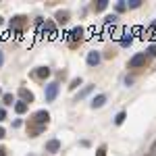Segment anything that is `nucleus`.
<instances>
[{
    "instance_id": "nucleus-1",
    "label": "nucleus",
    "mask_w": 156,
    "mask_h": 156,
    "mask_svg": "<svg viewBox=\"0 0 156 156\" xmlns=\"http://www.w3.org/2000/svg\"><path fill=\"white\" fill-rule=\"evenodd\" d=\"M58 96V83H50V85H46V100L48 102H52L54 98Z\"/></svg>"
},
{
    "instance_id": "nucleus-2",
    "label": "nucleus",
    "mask_w": 156,
    "mask_h": 156,
    "mask_svg": "<svg viewBox=\"0 0 156 156\" xmlns=\"http://www.w3.org/2000/svg\"><path fill=\"white\" fill-rule=\"evenodd\" d=\"M142 65H146V52L144 54H135V56L129 60V67H133V69H137V67H142Z\"/></svg>"
},
{
    "instance_id": "nucleus-3",
    "label": "nucleus",
    "mask_w": 156,
    "mask_h": 156,
    "mask_svg": "<svg viewBox=\"0 0 156 156\" xmlns=\"http://www.w3.org/2000/svg\"><path fill=\"white\" fill-rule=\"evenodd\" d=\"M48 119H50V115L46 112V110H37L36 115H34V121H36V123H40V125H46V123H48Z\"/></svg>"
},
{
    "instance_id": "nucleus-4",
    "label": "nucleus",
    "mask_w": 156,
    "mask_h": 156,
    "mask_svg": "<svg viewBox=\"0 0 156 156\" xmlns=\"http://www.w3.org/2000/svg\"><path fill=\"white\" fill-rule=\"evenodd\" d=\"M87 65H90V67H98V65H100V52L92 50V52L87 54Z\"/></svg>"
},
{
    "instance_id": "nucleus-5",
    "label": "nucleus",
    "mask_w": 156,
    "mask_h": 156,
    "mask_svg": "<svg viewBox=\"0 0 156 156\" xmlns=\"http://www.w3.org/2000/svg\"><path fill=\"white\" fill-rule=\"evenodd\" d=\"M58 150H60L58 140H50L48 144H46V152H50V154H54V152H58Z\"/></svg>"
},
{
    "instance_id": "nucleus-6",
    "label": "nucleus",
    "mask_w": 156,
    "mask_h": 156,
    "mask_svg": "<svg viewBox=\"0 0 156 156\" xmlns=\"http://www.w3.org/2000/svg\"><path fill=\"white\" fill-rule=\"evenodd\" d=\"M19 96L23 98V102H34V94L27 87H19Z\"/></svg>"
},
{
    "instance_id": "nucleus-7",
    "label": "nucleus",
    "mask_w": 156,
    "mask_h": 156,
    "mask_svg": "<svg viewBox=\"0 0 156 156\" xmlns=\"http://www.w3.org/2000/svg\"><path fill=\"white\" fill-rule=\"evenodd\" d=\"M104 102H106V96H104V94H98V96L92 100V108H102Z\"/></svg>"
},
{
    "instance_id": "nucleus-8",
    "label": "nucleus",
    "mask_w": 156,
    "mask_h": 156,
    "mask_svg": "<svg viewBox=\"0 0 156 156\" xmlns=\"http://www.w3.org/2000/svg\"><path fill=\"white\" fill-rule=\"evenodd\" d=\"M69 36H71V37H69L71 42H77V40H81V37H83V29H81V27H75Z\"/></svg>"
},
{
    "instance_id": "nucleus-9",
    "label": "nucleus",
    "mask_w": 156,
    "mask_h": 156,
    "mask_svg": "<svg viewBox=\"0 0 156 156\" xmlns=\"http://www.w3.org/2000/svg\"><path fill=\"white\" fill-rule=\"evenodd\" d=\"M48 75H50V69H48V67H40V69L36 71V77H40V79H46Z\"/></svg>"
},
{
    "instance_id": "nucleus-10",
    "label": "nucleus",
    "mask_w": 156,
    "mask_h": 156,
    "mask_svg": "<svg viewBox=\"0 0 156 156\" xmlns=\"http://www.w3.org/2000/svg\"><path fill=\"white\" fill-rule=\"evenodd\" d=\"M56 21H58L60 25H65L67 21H69V12H62V11L56 12Z\"/></svg>"
},
{
    "instance_id": "nucleus-11",
    "label": "nucleus",
    "mask_w": 156,
    "mask_h": 156,
    "mask_svg": "<svg viewBox=\"0 0 156 156\" xmlns=\"http://www.w3.org/2000/svg\"><path fill=\"white\" fill-rule=\"evenodd\" d=\"M131 42H133V37L129 36V34H125V36L121 37V46H123V48H127V46H131Z\"/></svg>"
},
{
    "instance_id": "nucleus-12",
    "label": "nucleus",
    "mask_w": 156,
    "mask_h": 156,
    "mask_svg": "<svg viewBox=\"0 0 156 156\" xmlns=\"http://www.w3.org/2000/svg\"><path fill=\"white\" fill-rule=\"evenodd\" d=\"M46 31H48V37H50V40H54V37H56V29H54V25L50 23V21L46 23Z\"/></svg>"
},
{
    "instance_id": "nucleus-13",
    "label": "nucleus",
    "mask_w": 156,
    "mask_h": 156,
    "mask_svg": "<svg viewBox=\"0 0 156 156\" xmlns=\"http://www.w3.org/2000/svg\"><path fill=\"white\" fill-rule=\"evenodd\" d=\"M15 110H17L19 115H23L25 110H27V102H23V100H21V102H17V104H15Z\"/></svg>"
},
{
    "instance_id": "nucleus-14",
    "label": "nucleus",
    "mask_w": 156,
    "mask_h": 156,
    "mask_svg": "<svg viewBox=\"0 0 156 156\" xmlns=\"http://www.w3.org/2000/svg\"><path fill=\"white\" fill-rule=\"evenodd\" d=\"M148 37H150V40H156V21H152V25H150V29H148Z\"/></svg>"
},
{
    "instance_id": "nucleus-15",
    "label": "nucleus",
    "mask_w": 156,
    "mask_h": 156,
    "mask_svg": "<svg viewBox=\"0 0 156 156\" xmlns=\"http://www.w3.org/2000/svg\"><path fill=\"white\" fill-rule=\"evenodd\" d=\"M92 90H94V85H87L85 90H81V92L77 94V100H81V98H85V96H87V94H90V92H92Z\"/></svg>"
},
{
    "instance_id": "nucleus-16",
    "label": "nucleus",
    "mask_w": 156,
    "mask_h": 156,
    "mask_svg": "<svg viewBox=\"0 0 156 156\" xmlns=\"http://www.w3.org/2000/svg\"><path fill=\"white\" fill-rule=\"evenodd\" d=\"M108 6V0H98V4H96V11H104Z\"/></svg>"
},
{
    "instance_id": "nucleus-17",
    "label": "nucleus",
    "mask_w": 156,
    "mask_h": 156,
    "mask_svg": "<svg viewBox=\"0 0 156 156\" xmlns=\"http://www.w3.org/2000/svg\"><path fill=\"white\" fill-rule=\"evenodd\" d=\"M123 121H125V112H119V115L115 117V123H117V125H123Z\"/></svg>"
},
{
    "instance_id": "nucleus-18",
    "label": "nucleus",
    "mask_w": 156,
    "mask_h": 156,
    "mask_svg": "<svg viewBox=\"0 0 156 156\" xmlns=\"http://www.w3.org/2000/svg\"><path fill=\"white\" fill-rule=\"evenodd\" d=\"M140 4H142V0H129V2H127V6H129V9H137Z\"/></svg>"
},
{
    "instance_id": "nucleus-19",
    "label": "nucleus",
    "mask_w": 156,
    "mask_h": 156,
    "mask_svg": "<svg viewBox=\"0 0 156 156\" xmlns=\"http://www.w3.org/2000/svg\"><path fill=\"white\" fill-rule=\"evenodd\" d=\"M2 102H4V104H12V94H4V96H2Z\"/></svg>"
},
{
    "instance_id": "nucleus-20",
    "label": "nucleus",
    "mask_w": 156,
    "mask_h": 156,
    "mask_svg": "<svg viewBox=\"0 0 156 156\" xmlns=\"http://www.w3.org/2000/svg\"><path fill=\"white\" fill-rule=\"evenodd\" d=\"M77 85H81V77H77V79H73V81H71V85H69V87H71V90H75Z\"/></svg>"
},
{
    "instance_id": "nucleus-21",
    "label": "nucleus",
    "mask_w": 156,
    "mask_h": 156,
    "mask_svg": "<svg viewBox=\"0 0 156 156\" xmlns=\"http://www.w3.org/2000/svg\"><path fill=\"white\" fill-rule=\"evenodd\" d=\"M104 21H106V25L115 23V21H117V15H108V17H106V19H104Z\"/></svg>"
},
{
    "instance_id": "nucleus-22",
    "label": "nucleus",
    "mask_w": 156,
    "mask_h": 156,
    "mask_svg": "<svg viewBox=\"0 0 156 156\" xmlns=\"http://www.w3.org/2000/svg\"><path fill=\"white\" fill-rule=\"evenodd\" d=\"M148 54H150V56H156V44H152V46L148 48Z\"/></svg>"
},
{
    "instance_id": "nucleus-23",
    "label": "nucleus",
    "mask_w": 156,
    "mask_h": 156,
    "mask_svg": "<svg viewBox=\"0 0 156 156\" xmlns=\"http://www.w3.org/2000/svg\"><path fill=\"white\" fill-rule=\"evenodd\" d=\"M125 6H127V4H125V2H119V4H117V11H125Z\"/></svg>"
},
{
    "instance_id": "nucleus-24",
    "label": "nucleus",
    "mask_w": 156,
    "mask_h": 156,
    "mask_svg": "<svg viewBox=\"0 0 156 156\" xmlns=\"http://www.w3.org/2000/svg\"><path fill=\"white\" fill-rule=\"evenodd\" d=\"M104 152H106V150H104V148H98V152H96V156H106V154H104Z\"/></svg>"
},
{
    "instance_id": "nucleus-25",
    "label": "nucleus",
    "mask_w": 156,
    "mask_h": 156,
    "mask_svg": "<svg viewBox=\"0 0 156 156\" xmlns=\"http://www.w3.org/2000/svg\"><path fill=\"white\" fill-rule=\"evenodd\" d=\"M4 119H6V112H4V110L0 108V121H4Z\"/></svg>"
},
{
    "instance_id": "nucleus-26",
    "label": "nucleus",
    "mask_w": 156,
    "mask_h": 156,
    "mask_svg": "<svg viewBox=\"0 0 156 156\" xmlns=\"http://www.w3.org/2000/svg\"><path fill=\"white\" fill-rule=\"evenodd\" d=\"M150 154H156V142L152 144V148H150Z\"/></svg>"
},
{
    "instance_id": "nucleus-27",
    "label": "nucleus",
    "mask_w": 156,
    "mask_h": 156,
    "mask_svg": "<svg viewBox=\"0 0 156 156\" xmlns=\"http://www.w3.org/2000/svg\"><path fill=\"white\" fill-rule=\"evenodd\" d=\"M4 65V54H2V50H0V67Z\"/></svg>"
},
{
    "instance_id": "nucleus-28",
    "label": "nucleus",
    "mask_w": 156,
    "mask_h": 156,
    "mask_svg": "<svg viewBox=\"0 0 156 156\" xmlns=\"http://www.w3.org/2000/svg\"><path fill=\"white\" fill-rule=\"evenodd\" d=\"M2 137H4V129L0 127V140H2Z\"/></svg>"
},
{
    "instance_id": "nucleus-29",
    "label": "nucleus",
    "mask_w": 156,
    "mask_h": 156,
    "mask_svg": "<svg viewBox=\"0 0 156 156\" xmlns=\"http://www.w3.org/2000/svg\"><path fill=\"white\" fill-rule=\"evenodd\" d=\"M4 152H6V150H4V148H0V156H6Z\"/></svg>"
},
{
    "instance_id": "nucleus-30",
    "label": "nucleus",
    "mask_w": 156,
    "mask_h": 156,
    "mask_svg": "<svg viewBox=\"0 0 156 156\" xmlns=\"http://www.w3.org/2000/svg\"><path fill=\"white\" fill-rule=\"evenodd\" d=\"M0 96H4V94H2V90H0Z\"/></svg>"
},
{
    "instance_id": "nucleus-31",
    "label": "nucleus",
    "mask_w": 156,
    "mask_h": 156,
    "mask_svg": "<svg viewBox=\"0 0 156 156\" xmlns=\"http://www.w3.org/2000/svg\"><path fill=\"white\" fill-rule=\"evenodd\" d=\"M0 25H2V17H0Z\"/></svg>"
}]
</instances>
